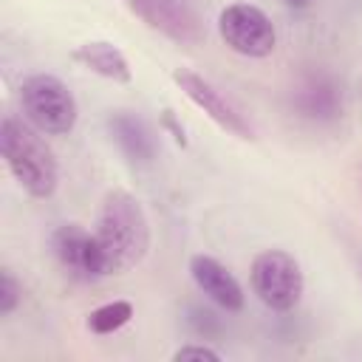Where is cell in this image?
<instances>
[{
    "instance_id": "cell-12",
    "label": "cell",
    "mask_w": 362,
    "mask_h": 362,
    "mask_svg": "<svg viewBox=\"0 0 362 362\" xmlns=\"http://www.w3.org/2000/svg\"><path fill=\"white\" fill-rule=\"evenodd\" d=\"M71 57H74V62H79L82 68L93 71L102 79H110L119 85H127L133 79V68H130L127 57L107 40H88V42L76 45Z\"/></svg>"
},
{
    "instance_id": "cell-10",
    "label": "cell",
    "mask_w": 362,
    "mask_h": 362,
    "mask_svg": "<svg viewBox=\"0 0 362 362\" xmlns=\"http://www.w3.org/2000/svg\"><path fill=\"white\" fill-rule=\"evenodd\" d=\"M294 110L297 116L314 122V124H328L342 116V90L334 76L328 74H308L297 90H294Z\"/></svg>"
},
{
    "instance_id": "cell-11",
    "label": "cell",
    "mask_w": 362,
    "mask_h": 362,
    "mask_svg": "<svg viewBox=\"0 0 362 362\" xmlns=\"http://www.w3.org/2000/svg\"><path fill=\"white\" fill-rule=\"evenodd\" d=\"M107 130L110 139L119 144V150L124 153V158L136 167H147L156 161L158 156V141L153 127L133 110H116L107 116Z\"/></svg>"
},
{
    "instance_id": "cell-18",
    "label": "cell",
    "mask_w": 362,
    "mask_h": 362,
    "mask_svg": "<svg viewBox=\"0 0 362 362\" xmlns=\"http://www.w3.org/2000/svg\"><path fill=\"white\" fill-rule=\"evenodd\" d=\"M288 8H294V11H303V8H308L314 0H283Z\"/></svg>"
},
{
    "instance_id": "cell-17",
    "label": "cell",
    "mask_w": 362,
    "mask_h": 362,
    "mask_svg": "<svg viewBox=\"0 0 362 362\" xmlns=\"http://www.w3.org/2000/svg\"><path fill=\"white\" fill-rule=\"evenodd\" d=\"M189 325L198 331V334H204L206 328H212V331H218V320H215V314L212 311H201V308H192V317H189Z\"/></svg>"
},
{
    "instance_id": "cell-16",
    "label": "cell",
    "mask_w": 362,
    "mask_h": 362,
    "mask_svg": "<svg viewBox=\"0 0 362 362\" xmlns=\"http://www.w3.org/2000/svg\"><path fill=\"white\" fill-rule=\"evenodd\" d=\"M158 124H161V130H167L170 136H173V141L178 144V147H187L189 141H187V130H184V124L175 119V113L170 110V107H164L161 113H158Z\"/></svg>"
},
{
    "instance_id": "cell-4",
    "label": "cell",
    "mask_w": 362,
    "mask_h": 362,
    "mask_svg": "<svg viewBox=\"0 0 362 362\" xmlns=\"http://www.w3.org/2000/svg\"><path fill=\"white\" fill-rule=\"evenodd\" d=\"M249 280H252V291L257 294V300L272 311H291L300 303L303 288H305L300 263L294 260V255L283 249H266L255 255Z\"/></svg>"
},
{
    "instance_id": "cell-5",
    "label": "cell",
    "mask_w": 362,
    "mask_h": 362,
    "mask_svg": "<svg viewBox=\"0 0 362 362\" xmlns=\"http://www.w3.org/2000/svg\"><path fill=\"white\" fill-rule=\"evenodd\" d=\"M218 34L229 51L263 59L277 48V28L272 17L252 3H232L218 14Z\"/></svg>"
},
{
    "instance_id": "cell-3",
    "label": "cell",
    "mask_w": 362,
    "mask_h": 362,
    "mask_svg": "<svg viewBox=\"0 0 362 362\" xmlns=\"http://www.w3.org/2000/svg\"><path fill=\"white\" fill-rule=\"evenodd\" d=\"M20 105L25 119L45 136L71 133L79 116L71 88L54 74H31L28 79H23Z\"/></svg>"
},
{
    "instance_id": "cell-8",
    "label": "cell",
    "mask_w": 362,
    "mask_h": 362,
    "mask_svg": "<svg viewBox=\"0 0 362 362\" xmlns=\"http://www.w3.org/2000/svg\"><path fill=\"white\" fill-rule=\"evenodd\" d=\"M51 249H54V257L59 260V266L74 280H85L88 283V280L105 277L102 260H99V249H96V238L85 226H79V223L57 226L54 235H51Z\"/></svg>"
},
{
    "instance_id": "cell-2",
    "label": "cell",
    "mask_w": 362,
    "mask_h": 362,
    "mask_svg": "<svg viewBox=\"0 0 362 362\" xmlns=\"http://www.w3.org/2000/svg\"><path fill=\"white\" fill-rule=\"evenodd\" d=\"M0 153L17 178V184L31 198H51L59 184V167L51 147L42 141L34 124L17 116H6L0 124Z\"/></svg>"
},
{
    "instance_id": "cell-1",
    "label": "cell",
    "mask_w": 362,
    "mask_h": 362,
    "mask_svg": "<svg viewBox=\"0 0 362 362\" xmlns=\"http://www.w3.org/2000/svg\"><path fill=\"white\" fill-rule=\"evenodd\" d=\"M93 238L105 277L136 269L150 249V221L141 201L127 189H110L99 206Z\"/></svg>"
},
{
    "instance_id": "cell-6",
    "label": "cell",
    "mask_w": 362,
    "mask_h": 362,
    "mask_svg": "<svg viewBox=\"0 0 362 362\" xmlns=\"http://www.w3.org/2000/svg\"><path fill=\"white\" fill-rule=\"evenodd\" d=\"M127 6L147 28L178 45H198L204 40V20L189 0H127Z\"/></svg>"
},
{
    "instance_id": "cell-14",
    "label": "cell",
    "mask_w": 362,
    "mask_h": 362,
    "mask_svg": "<svg viewBox=\"0 0 362 362\" xmlns=\"http://www.w3.org/2000/svg\"><path fill=\"white\" fill-rule=\"evenodd\" d=\"M20 300H23V286L17 283V277L8 269H3L0 272V317L14 314Z\"/></svg>"
},
{
    "instance_id": "cell-15",
    "label": "cell",
    "mask_w": 362,
    "mask_h": 362,
    "mask_svg": "<svg viewBox=\"0 0 362 362\" xmlns=\"http://www.w3.org/2000/svg\"><path fill=\"white\" fill-rule=\"evenodd\" d=\"M173 359H175V362H221L223 356H221L215 348H209V345H195V342H189V345H181V348L173 354Z\"/></svg>"
},
{
    "instance_id": "cell-9",
    "label": "cell",
    "mask_w": 362,
    "mask_h": 362,
    "mask_svg": "<svg viewBox=\"0 0 362 362\" xmlns=\"http://www.w3.org/2000/svg\"><path fill=\"white\" fill-rule=\"evenodd\" d=\"M189 274L192 283L198 286V291L204 297H209L218 308L235 314L246 305V294L243 286L238 283V277L212 255H192L189 257Z\"/></svg>"
},
{
    "instance_id": "cell-13",
    "label": "cell",
    "mask_w": 362,
    "mask_h": 362,
    "mask_svg": "<svg viewBox=\"0 0 362 362\" xmlns=\"http://www.w3.org/2000/svg\"><path fill=\"white\" fill-rule=\"evenodd\" d=\"M133 320V303L130 300H110V303H102L96 305L88 317H85V328L90 334H113L119 328H124L127 322Z\"/></svg>"
},
{
    "instance_id": "cell-7",
    "label": "cell",
    "mask_w": 362,
    "mask_h": 362,
    "mask_svg": "<svg viewBox=\"0 0 362 362\" xmlns=\"http://www.w3.org/2000/svg\"><path fill=\"white\" fill-rule=\"evenodd\" d=\"M173 82L184 90V96L195 105V107H201L218 127H223L226 133H232V136H238V139H255V127L249 124V119L209 82V79H204L201 74H195L192 68H175L173 71Z\"/></svg>"
}]
</instances>
